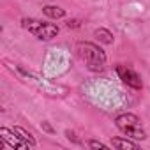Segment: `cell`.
Wrapping results in <instances>:
<instances>
[{
	"instance_id": "6da1fadb",
	"label": "cell",
	"mask_w": 150,
	"mask_h": 150,
	"mask_svg": "<svg viewBox=\"0 0 150 150\" xmlns=\"http://www.w3.org/2000/svg\"><path fill=\"white\" fill-rule=\"evenodd\" d=\"M78 50V55L80 58L85 62V65L94 71V72H99L104 69V64H106V53L94 42H78L76 46Z\"/></svg>"
},
{
	"instance_id": "7a4b0ae2",
	"label": "cell",
	"mask_w": 150,
	"mask_h": 150,
	"mask_svg": "<svg viewBox=\"0 0 150 150\" xmlns=\"http://www.w3.org/2000/svg\"><path fill=\"white\" fill-rule=\"evenodd\" d=\"M115 124L118 127V131H122L127 138L132 139H145L146 132L141 125V120L134 115V113H122L115 118Z\"/></svg>"
},
{
	"instance_id": "3957f363",
	"label": "cell",
	"mask_w": 150,
	"mask_h": 150,
	"mask_svg": "<svg viewBox=\"0 0 150 150\" xmlns=\"http://www.w3.org/2000/svg\"><path fill=\"white\" fill-rule=\"evenodd\" d=\"M21 25H23L25 30H28V34L37 37L39 41H51L60 32V28L57 25L46 23V21H41V20H35V18H25L21 21Z\"/></svg>"
},
{
	"instance_id": "277c9868",
	"label": "cell",
	"mask_w": 150,
	"mask_h": 150,
	"mask_svg": "<svg viewBox=\"0 0 150 150\" xmlns=\"http://www.w3.org/2000/svg\"><path fill=\"white\" fill-rule=\"evenodd\" d=\"M117 74H118V78H120L127 87L136 88V90L143 88V81H141V78H139V74H138L136 71H132L131 67H127V65H117Z\"/></svg>"
},
{
	"instance_id": "5b68a950",
	"label": "cell",
	"mask_w": 150,
	"mask_h": 150,
	"mask_svg": "<svg viewBox=\"0 0 150 150\" xmlns=\"http://www.w3.org/2000/svg\"><path fill=\"white\" fill-rule=\"evenodd\" d=\"M0 138L2 141H6L11 148H32L28 141H25L14 129H7V127H0Z\"/></svg>"
},
{
	"instance_id": "8992f818",
	"label": "cell",
	"mask_w": 150,
	"mask_h": 150,
	"mask_svg": "<svg viewBox=\"0 0 150 150\" xmlns=\"http://www.w3.org/2000/svg\"><path fill=\"white\" fill-rule=\"evenodd\" d=\"M111 145L115 148H122V150H138L139 145L131 141V139H124V138H111Z\"/></svg>"
},
{
	"instance_id": "52a82bcc",
	"label": "cell",
	"mask_w": 150,
	"mask_h": 150,
	"mask_svg": "<svg viewBox=\"0 0 150 150\" xmlns=\"http://www.w3.org/2000/svg\"><path fill=\"white\" fill-rule=\"evenodd\" d=\"M42 13L48 18H51V20H58V18H64L65 16V11L62 7H58V6H44L42 7Z\"/></svg>"
},
{
	"instance_id": "ba28073f",
	"label": "cell",
	"mask_w": 150,
	"mask_h": 150,
	"mask_svg": "<svg viewBox=\"0 0 150 150\" xmlns=\"http://www.w3.org/2000/svg\"><path fill=\"white\" fill-rule=\"evenodd\" d=\"M96 37L103 42V44H111L113 42V34L106 28H97L96 30Z\"/></svg>"
},
{
	"instance_id": "9c48e42d",
	"label": "cell",
	"mask_w": 150,
	"mask_h": 150,
	"mask_svg": "<svg viewBox=\"0 0 150 150\" xmlns=\"http://www.w3.org/2000/svg\"><path fill=\"white\" fill-rule=\"evenodd\" d=\"M14 131H16V132L25 139V141H28V143H30V146H35V139L32 138V134H30V132H27V131H25V129H21V127H14Z\"/></svg>"
},
{
	"instance_id": "30bf717a",
	"label": "cell",
	"mask_w": 150,
	"mask_h": 150,
	"mask_svg": "<svg viewBox=\"0 0 150 150\" xmlns=\"http://www.w3.org/2000/svg\"><path fill=\"white\" fill-rule=\"evenodd\" d=\"M83 145H85V146H90V148H103V150L108 148V145H104V143H101V141H94V139H87Z\"/></svg>"
}]
</instances>
